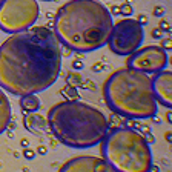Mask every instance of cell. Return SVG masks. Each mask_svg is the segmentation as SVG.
<instances>
[{"label": "cell", "instance_id": "11", "mask_svg": "<svg viewBox=\"0 0 172 172\" xmlns=\"http://www.w3.org/2000/svg\"><path fill=\"white\" fill-rule=\"evenodd\" d=\"M11 118H12V109H11L9 98L0 88V134H3L6 131Z\"/></svg>", "mask_w": 172, "mask_h": 172}, {"label": "cell", "instance_id": "5", "mask_svg": "<svg viewBox=\"0 0 172 172\" xmlns=\"http://www.w3.org/2000/svg\"><path fill=\"white\" fill-rule=\"evenodd\" d=\"M103 160L117 172H149L152 151L143 134L131 128H112L101 140Z\"/></svg>", "mask_w": 172, "mask_h": 172}, {"label": "cell", "instance_id": "12", "mask_svg": "<svg viewBox=\"0 0 172 172\" xmlns=\"http://www.w3.org/2000/svg\"><path fill=\"white\" fill-rule=\"evenodd\" d=\"M25 128L28 131L34 132V134H42L48 128V121L42 115H38L36 112V114H31V115H28V117H25Z\"/></svg>", "mask_w": 172, "mask_h": 172}, {"label": "cell", "instance_id": "13", "mask_svg": "<svg viewBox=\"0 0 172 172\" xmlns=\"http://www.w3.org/2000/svg\"><path fill=\"white\" fill-rule=\"evenodd\" d=\"M19 105L23 112L26 114H36L40 109V100L37 98L36 94H29V96H22L19 100Z\"/></svg>", "mask_w": 172, "mask_h": 172}, {"label": "cell", "instance_id": "1", "mask_svg": "<svg viewBox=\"0 0 172 172\" xmlns=\"http://www.w3.org/2000/svg\"><path fill=\"white\" fill-rule=\"evenodd\" d=\"M61 46L52 29L29 28L0 45V88L12 96L46 91L60 76Z\"/></svg>", "mask_w": 172, "mask_h": 172}, {"label": "cell", "instance_id": "15", "mask_svg": "<svg viewBox=\"0 0 172 172\" xmlns=\"http://www.w3.org/2000/svg\"><path fill=\"white\" fill-rule=\"evenodd\" d=\"M23 157H25L26 160H32V158L36 157V151L31 149V148H25V149H23Z\"/></svg>", "mask_w": 172, "mask_h": 172}, {"label": "cell", "instance_id": "26", "mask_svg": "<svg viewBox=\"0 0 172 172\" xmlns=\"http://www.w3.org/2000/svg\"><path fill=\"white\" fill-rule=\"evenodd\" d=\"M166 118H168V121H169V123L172 121V114H171V111H168V112H166Z\"/></svg>", "mask_w": 172, "mask_h": 172}, {"label": "cell", "instance_id": "28", "mask_svg": "<svg viewBox=\"0 0 172 172\" xmlns=\"http://www.w3.org/2000/svg\"><path fill=\"white\" fill-rule=\"evenodd\" d=\"M166 140L171 141V132H166Z\"/></svg>", "mask_w": 172, "mask_h": 172}, {"label": "cell", "instance_id": "20", "mask_svg": "<svg viewBox=\"0 0 172 172\" xmlns=\"http://www.w3.org/2000/svg\"><path fill=\"white\" fill-rule=\"evenodd\" d=\"M83 66H85V63L80 61V60H74V61H72V68H74V69H81Z\"/></svg>", "mask_w": 172, "mask_h": 172}, {"label": "cell", "instance_id": "29", "mask_svg": "<svg viewBox=\"0 0 172 172\" xmlns=\"http://www.w3.org/2000/svg\"><path fill=\"white\" fill-rule=\"evenodd\" d=\"M43 2H54V0H43Z\"/></svg>", "mask_w": 172, "mask_h": 172}, {"label": "cell", "instance_id": "23", "mask_svg": "<svg viewBox=\"0 0 172 172\" xmlns=\"http://www.w3.org/2000/svg\"><path fill=\"white\" fill-rule=\"evenodd\" d=\"M109 12H111V16H112V14H114V16H117V14H120V6H112Z\"/></svg>", "mask_w": 172, "mask_h": 172}, {"label": "cell", "instance_id": "2", "mask_svg": "<svg viewBox=\"0 0 172 172\" xmlns=\"http://www.w3.org/2000/svg\"><path fill=\"white\" fill-rule=\"evenodd\" d=\"M112 25L109 9L98 0H69L56 12L54 32L68 49L92 52L108 43Z\"/></svg>", "mask_w": 172, "mask_h": 172}, {"label": "cell", "instance_id": "19", "mask_svg": "<svg viewBox=\"0 0 172 172\" xmlns=\"http://www.w3.org/2000/svg\"><path fill=\"white\" fill-rule=\"evenodd\" d=\"M163 14H165V12H163V8H161V6H155V8H154V16H155V17H161Z\"/></svg>", "mask_w": 172, "mask_h": 172}, {"label": "cell", "instance_id": "16", "mask_svg": "<svg viewBox=\"0 0 172 172\" xmlns=\"http://www.w3.org/2000/svg\"><path fill=\"white\" fill-rule=\"evenodd\" d=\"M160 40H161V46H160V48H163L165 51H166V49H171V46H172L171 37H165V38H160Z\"/></svg>", "mask_w": 172, "mask_h": 172}, {"label": "cell", "instance_id": "7", "mask_svg": "<svg viewBox=\"0 0 172 172\" xmlns=\"http://www.w3.org/2000/svg\"><path fill=\"white\" fill-rule=\"evenodd\" d=\"M143 40V26L134 19H123L112 25L106 45L117 56H131L141 46Z\"/></svg>", "mask_w": 172, "mask_h": 172}, {"label": "cell", "instance_id": "10", "mask_svg": "<svg viewBox=\"0 0 172 172\" xmlns=\"http://www.w3.org/2000/svg\"><path fill=\"white\" fill-rule=\"evenodd\" d=\"M152 91L155 100L166 108L172 106V72L160 71L152 77Z\"/></svg>", "mask_w": 172, "mask_h": 172}, {"label": "cell", "instance_id": "3", "mask_svg": "<svg viewBox=\"0 0 172 172\" xmlns=\"http://www.w3.org/2000/svg\"><path fill=\"white\" fill-rule=\"evenodd\" d=\"M46 121L58 141L74 149H88L101 143L111 129L108 118L100 109L77 100L54 105Z\"/></svg>", "mask_w": 172, "mask_h": 172}, {"label": "cell", "instance_id": "14", "mask_svg": "<svg viewBox=\"0 0 172 172\" xmlns=\"http://www.w3.org/2000/svg\"><path fill=\"white\" fill-rule=\"evenodd\" d=\"M132 12H134V8H132L129 3H125V5L120 6V14H123V16H131Z\"/></svg>", "mask_w": 172, "mask_h": 172}, {"label": "cell", "instance_id": "25", "mask_svg": "<svg viewBox=\"0 0 172 172\" xmlns=\"http://www.w3.org/2000/svg\"><path fill=\"white\" fill-rule=\"evenodd\" d=\"M149 172H160V168H158V166H154V163H152V166H151Z\"/></svg>", "mask_w": 172, "mask_h": 172}, {"label": "cell", "instance_id": "24", "mask_svg": "<svg viewBox=\"0 0 172 172\" xmlns=\"http://www.w3.org/2000/svg\"><path fill=\"white\" fill-rule=\"evenodd\" d=\"M20 145H22L23 148H28V146H29V140H28V138H22Z\"/></svg>", "mask_w": 172, "mask_h": 172}, {"label": "cell", "instance_id": "6", "mask_svg": "<svg viewBox=\"0 0 172 172\" xmlns=\"http://www.w3.org/2000/svg\"><path fill=\"white\" fill-rule=\"evenodd\" d=\"M37 0H3L0 6V29L17 34L29 29L38 19Z\"/></svg>", "mask_w": 172, "mask_h": 172}, {"label": "cell", "instance_id": "17", "mask_svg": "<svg viewBox=\"0 0 172 172\" xmlns=\"http://www.w3.org/2000/svg\"><path fill=\"white\" fill-rule=\"evenodd\" d=\"M151 36H152V38H157V40H160V38H163V31H161L160 28H154L152 32H151Z\"/></svg>", "mask_w": 172, "mask_h": 172}, {"label": "cell", "instance_id": "8", "mask_svg": "<svg viewBox=\"0 0 172 172\" xmlns=\"http://www.w3.org/2000/svg\"><path fill=\"white\" fill-rule=\"evenodd\" d=\"M169 61L168 52L155 45H149L145 48H138L135 52L128 56L126 68L137 69L146 74H157L166 68Z\"/></svg>", "mask_w": 172, "mask_h": 172}, {"label": "cell", "instance_id": "18", "mask_svg": "<svg viewBox=\"0 0 172 172\" xmlns=\"http://www.w3.org/2000/svg\"><path fill=\"white\" fill-rule=\"evenodd\" d=\"M161 31H166V32H169L171 34V25H169V22H166V20H161V23H160V26H158Z\"/></svg>", "mask_w": 172, "mask_h": 172}, {"label": "cell", "instance_id": "22", "mask_svg": "<svg viewBox=\"0 0 172 172\" xmlns=\"http://www.w3.org/2000/svg\"><path fill=\"white\" fill-rule=\"evenodd\" d=\"M37 152L40 154V155H46L48 149H46V146H38V148H37Z\"/></svg>", "mask_w": 172, "mask_h": 172}, {"label": "cell", "instance_id": "30", "mask_svg": "<svg viewBox=\"0 0 172 172\" xmlns=\"http://www.w3.org/2000/svg\"><path fill=\"white\" fill-rule=\"evenodd\" d=\"M2 3H3V0H0V6H2Z\"/></svg>", "mask_w": 172, "mask_h": 172}, {"label": "cell", "instance_id": "27", "mask_svg": "<svg viewBox=\"0 0 172 172\" xmlns=\"http://www.w3.org/2000/svg\"><path fill=\"white\" fill-rule=\"evenodd\" d=\"M92 69H94V71H100V69H101V66H100V65H96Z\"/></svg>", "mask_w": 172, "mask_h": 172}, {"label": "cell", "instance_id": "9", "mask_svg": "<svg viewBox=\"0 0 172 172\" xmlns=\"http://www.w3.org/2000/svg\"><path fill=\"white\" fill-rule=\"evenodd\" d=\"M58 172H117L108 165L103 158H98L94 155H78L74 158H69Z\"/></svg>", "mask_w": 172, "mask_h": 172}, {"label": "cell", "instance_id": "4", "mask_svg": "<svg viewBox=\"0 0 172 172\" xmlns=\"http://www.w3.org/2000/svg\"><path fill=\"white\" fill-rule=\"evenodd\" d=\"M108 108L115 115L126 118H152L157 114V100L149 74L121 68L108 77L103 85Z\"/></svg>", "mask_w": 172, "mask_h": 172}, {"label": "cell", "instance_id": "21", "mask_svg": "<svg viewBox=\"0 0 172 172\" xmlns=\"http://www.w3.org/2000/svg\"><path fill=\"white\" fill-rule=\"evenodd\" d=\"M137 22H138V23L143 26V25H146V23H148V17H146V16H138Z\"/></svg>", "mask_w": 172, "mask_h": 172}]
</instances>
